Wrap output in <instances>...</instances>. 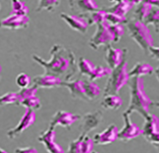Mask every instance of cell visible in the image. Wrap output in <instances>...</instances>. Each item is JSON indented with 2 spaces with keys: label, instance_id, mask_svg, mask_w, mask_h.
<instances>
[{
  "label": "cell",
  "instance_id": "obj_1",
  "mask_svg": "<svg viewBox=\"0 0 159 153\" xmlns=\"http://www.w3.org/2000/svg\"><path fill=\"white\" fill-rule=\"evenodd\" d=\"M50 55V60L37 55H32V59L43 68L44 74L58 77L63 81H71L78 72V62L73 51L56 43L51 49Z\"/></svg>",
  "mask_w": 159,
  "mask_h": 153
},
{
  "label": "cell",
  "instance_id": "obj_2",
  "mask_svg": "<svg viewBox=\"0 0 159 153\" xmlns=\"http://www.w3.org/2000/svg\"><path fill=\"white\" fill-rule=\"evenodd\" d=\"M128 85L129 87V102L125 113L131 114L135 112L144 118L150 113L151 106L155 105V102L145 92L144 81L140 77H132L129 79Z\"/></svg>",
  "mask_w": 159,
  "mask_h": 153
},
{
  "label": "cell",
  "instance_id": "obj_3",
  "mask_svg": "<svg viewBox=\"0 0 159 153\" xmlns=\"http://www.w3.org/2000/svg\"><path fill=\"white\" fill-rule=\"evenodd\" d=\"M125 25L127 27L129 37L148 55L150 48L154 46V39L151 36L149 27L143 22L138 21L134 17L128 20Z\"/></svg>",
  "mask_w": 159,
  "mask_h": 153
},
{
  "label": "cell",
  "instance_id": "obj_4",
  "mask_svg": "<svg viewBox=\"0 0 159 153\" xmlns=\"http://www.w3.org/2000/svg\"><path fill=\"white\" fill-rule=\"evenodd\" d=\"M128 63L125 60L122 63L112 69L111 74L108 76L106 85L103 89V95L107 94H118L120 91L129 81L128 74Z\"/></svg>",
  "mask_w": 159,
  "mask_h": 153
},
{
  "label": "cell",
  "instance_id": "obj_5",
  "mask_svg": "<svg viewBox=\"0 0 159 153\" xmlns=\"http://www.w3.org/2000/svg\"><path fill=\"white\" fill-rule=\"evenodd\" d=\"M38 87L35 86L28 87L17 92V101L16 106H21L26 109L39 110L42 107L40 99L37 96Z\"/></svg>",
  "mask_w": 159,
  "mask_h": 153
},
{
  "label": "cell",
  "instance_id": "obj_6",
  "mask_svg": "<svg viewBox=\"0 0 159 153\" xmlns=\"http://www.w3.org/2000/svg\"><path fill=\"white\" fill-rule=\"evenodd\" d=\"M144 124L141 135L147 142L158 149L159 145V119L157 115L149 113L144 118Z\"/></svg>",
  "mask_w": 159,
  "mask_h": 153
},
{
  "label": "cell",
  "instance_id": "obj_7",
  "mask_svg": "<svg viewBox=\"0 0 159 153\" xmlns=\"http://www.w3.org/2000/svg\"><path fill=\"white\" fill-rule=\"evenodd\" d=\"M97 26L98 28L96 32L89 41L90 47L95 50L98 49L102 46L106 47L114 43V37L109 29V23L106 22H103Z\"/></svg>",
  "mask_w": 159,
  "mask_h": 153
},
{
  "label": "cell",
  "instance_id": "obj_8",
  "mask_svg": "<svg viewBox=\"0 0 159 153\" xmlns=\"http://www.w3.org/2000/svg\"><path fill=\"white\" fill-rule=\"evenodd\" d=\"M35 120H36V113L34 111L31 109H26V112L22 116L20 121L17 125L9 129L6 132V135L9 139L12 140L18 136H20L23 132L34 124Z\"/></svg>",
  "mask_w": 159,
  "mask_h": 153
},
{
  "label": "cell",
  "instance_id": "obj_9",
  "mask_svg": "<svg viewBox=\"0 0 159 153\" xmlns=\"http://www.w3.org/2000/svg\"><path fill=\"white\" fill-rule=\"evenodd\" d=\"M81 119L80 124V131L81 134H87L90 132H93L99 125L102 124L103 120V114L101 111H95V112H90L84 115Z\"/></svg>",
  "mask_w": 159,
  "mask_h": 153
},
{
  "label": "cell",
  "instance_id": "obj_10",
  "mask_svg": "<svg viewBox=\"0 0 159 153\" xmlns=\"http://www.w3.org/2000/svg\"><path fill=\"white\" fill-rule=\"evenodd\" d=\"M123 118L125 121V126L118 131V139L123 142H129L140 136L142 133V129L131 121L130 114L124 113Z\"/></svg>",
  "mask_w": 159,
  "mask_h": 153
},
{
  "label": "cell",
  "instance_id": "obj_11",
  "mask_svg": "<svg viewBox=\"0 0 159 153\" xmlns=\"http://www.w3.org/2000/svg\"><path fill=\"white\" fill-rule=\"evenodd\" d=\"M56 130L49 126L47 130L43 132L38 138V140L44 146L48 153H65V150L55 141Z\"/></svg>",
  "mask_w": 159,
  "mask_h": 153
},
{
  "label": "cell",
  "instance_id": "obj_12",
  "mask_svg": "<svg viewBox=\"0 0 159 153\" xmlns=\"http://www.w3.org/2000/svg\"><path fill=\"white\" fill-rule=\"evenodd\" d=\"M81 116L73 113H70L66 111L59 110L56 112V113L52 116V120L50 122V126L56 128V126L70 129L74 123L79 120Z\"/></svg>",
  "mask_w": 159,
  "mask_h": 153
},
{
  "label": "cell",
  "instance_id": "obj_13",
  "mask_svg": "<svg viewBox=\"0 0 159 153\" xmlns=\"http://www.w3.org/2000/svg\"><path fill=\"white\" fill-rule=\"evenodd\" d=\"M30 23V18L28 16L10 14L8 17L0 19V29L6 30H21L26 29Z\"/></svg>",
  "mask_w": 159,
  "mask_h": 153
},
{
  "label": "cell",
  "instance_id": "obj_14",
  "mask_svg": "<svg viewBox=\"0 0 159 153\" xmlns=\"http://www.w3.org/2000/svg\"><path fill=\"white\" fill-rule=\"evenodd\" d=\"M94 142L87 134H80L77 139L71 141L66 153H90L93 151Z\"/></svg>",
  "mask_w": 159,
  "mask_h": 153
},
{
  "label": "cell",
  "instance_id": "obj_15",
  "mask_svg": "<svg viewBox=\"0 0 159 153\" xmlns=\"http://www.w3.org/2000/svg\"><path fill=\"white\" fill-rule=\"evenodd\" d=\"M106 55H105V62L107 63V67L111 69H114L118 67L125 60L127 55V49H119V48L112 47V45H109L105 47Z\"/></svg>",
  "mask_w": 159,
  "mask_h": 153
},
{
  "label": "cell",
  "instance_id": "obj_16",
  "mask_svg": "<svg viewBox=\"0 0 159 153\" xmlns=\"http://www.w3.org/2000/svg\"><path fill=\"white\" fill-rule=\"evenodd\" d=\"M118 128L116 125L112 124L109 125L105 130L102 132L96 133L92 140L94 142V145H111L113 142L118 139Z\"/></svg>",
  "mask_w": 159,
  "mask_h": 153
},
{
  "label": "cell",
  "instance_id": "obj_17",
  "mask_svg": "<svg viewBox=\"0 0 159 153\" xmlns=\"http://www.w3.org/2000/svg\"><path fill=\"white\" fill-rule=\"evenodd\" d=\"M60 17L70 26L71 30L79 32L81 34H85L88 30L89 24L86 19L81 15H70L67 13L62 12Z\"/></svg>",
  "mask_w": 159,
  "mask_h": 153
},
{
  "label": "cell",
  "instance_id": "obj_18",
  "mask_svg": "<svg viewBox=\"0 0 159 153\" xmlns=\"http://www.w3.org/2000/svg\"><path fill=\"white\" fill-rule=\"evenodd\" d=\"M62 83L63 81L60 78L48 74L37 75L32 79V86L37 87L38 88H55L62 87Z\"/></svg>",
  "mask_w": 159,
  "mask_h": 153
},
{
  "label": "cell",
  "instance_id": "obj_19",
  "mask_svg": "<svg viewBox=\"0 0 159 153\" xmlns=\"http://www.w3.org/2000/svg\"><path fill=\"white\" fill-rule=\"evenodd\" d=\"M69 5L72 11L81 14L92 12L98 10V4L96 0H69Z\"/></svg>",
  "mask_w": 159,
  "mask_h": 153
},
{
  "label": "cell",
  "instance_id": "obj_20",
  "mask_svg": "<svg viewBox=\"0 0 159 153\" xmlns=\"http://www.w3.org/2000/svg\"><path fill=\"white\" fill-rule=\"evenodd\" d=\"M62 87H65L69 89V92L71 97L75 100H79L83 101H88L86 98L84 90V83L83 80L78 78L74 81H63Z\"/></svg>",
  "mask_w": 159,
  "mask_h": 153
},
{
  "label": "cell",
  "instance_id": "obj_21",
  "mask_svg": "<svg viewBox=\"0 0 159 153\" xmlns=\"http://www.w3.org/2000/svg\"><path fill=\"white\" fill-rule=\"evenodd\" d=\"M155 73V68L148 62H138L128 72L129 78L132 77H140L143 78L145 75H150Z\"/></svg>",
  "mask_w": 159,
  "mask_h": 153
},
{
  "label": "cell",
  "instance_id": "obj_22",
  "mask_svg": "<svg viewBox=\"0 0 159 153\" xmlns=\"http://www.w3.org/2000/svg\"><path fill=\"white\" fill-rule=\"evenodd\" d=\"M134 5L127 0H118L115 4L109 8H103L107 12L114 13L122 17H126V14L129 12Z\"/></svg>",
  "mask_w": 159,
  "mask_h": 153
},
{
  "label": "cell",
  "instance_id": "obj_23",
  "mask_svg": "<svg viewBox=\"0 0 159 153\" xmlns=\"http://www.w3.org/2000/svg\"><path fill=\"white\" fill-rule=\"evenodd\" d=\"M84 83V94L88 101L89 100H98V97L102 94V90L99 87L98 84L95 83V81H90L88 79L83 80Z\"/></svg>",
  "mask_w": 159,
  "mask_h": 153
},
{
  "label": "cell",
  "instance_id": "obj_24",
  "mask_svg": "<svg viewBox=\"0 0 159 153\" xmlns=\"http://www.w3.org/2000/svg\"><path fill=\"white\" fill-rule=\"evenodd\" d=\"M123 105V100L118 94H107L103 95L101 106L106 110L116 111Z\"/></svg>",
  "mask_w": 159,
  "mask_h": 153
},
{
  "label": "cell",
  "instance_id": "obj_25",
  "mask_svg": "<svg viewBox=\"0 0 159 153\" xmlns=\"http://www.w3.org/2000/svg\"><path fill=\"white\" fill-rule=\"evenodd\" d=\"M105 15L106 11L104 9H98L92 12L81 14L82 17L85 18L89 25H98L103 22H105Z\"/></svg>",
  "mask_w": 159,
  "mask_h": 153
},
{
  "label": "cell",
  "instance_id": "obj_26",
  "mask_svg": "<svg viewBox=\"0 0 159 153\" xmlns=\"http://www.w3.org/2000/svg\"><path fill=\"white\" fill-rule=\"evenodd\" d=\"M78 70L82 76H86L89 80L92 74L94 72L96 65L92 63L90 60L86 59L84 57H80L78 62Z\"/></svg>",
  "mask_w": 159,
  "mask_h": 153
},
{
  "label": "cell",
  "instance_id": "obj_27",
  "mask_svg": "<svg viewBox=\"0 0 159 153\" xmlns=\"http://www.w3.org/2000/svg\"><path fill=\"white\" fill-rule=\"evenodd\" d=\"M153 7L154 6H152L144 1L142 2L141 4H138V7L134 12V18L138 20V21L143 22V20L149 15V13L151 12V11Z\"/></svg>",
  "mask_w": 159,
  "mask_h": 153
},
{
  "label": "cell",
  "instance_id": "obj_28",
  "mask_svg": "<svg viewBox=\"0 0 159 153\" xmlns=\"http://www.w3.org/2000/svg\"><path fill=\"white\" fill-rule=\"evenodd\" d=\"M61 3V0H39L38 6L36 8L37 12H41L43 11H54Z\"/></svg>",
  "mask_w": 159,
  "mask_h": 153
},
{
  "label": "cell",
  "instance_id": "obj_29",
  "mask_svg": "<svg viewBox=\"0 0 159 153\" xmlns=\"http://www.w3.org/2000/svg\"><path fill=\"white\" fill-rule=\"evenodd\" d=\"M11 14L15 15H22V16H28L29 8L21 0H11Z\"/></svg>",
  "mask_w": 159,
  "mask_h": 153
},
{
  "label": "cell",
  "instance_id": "obj_30",
  "mask_svg": "<svg viewBox=\"0 0 159 153\" xmlns=\"http://www.w3.org/2000/svg\"><path fill=\"white\" fill-rule=\"evenodd\" d=\"M143 23L148 27L150 25H153L155 27L156 32L158 33V23H159V10L158 7H153L149 15L145 17Z\"/></svg>",
  "mask_w": 159,
  "mask_h": 153
},
{
  "label": "cell",
  "instance_id": "obj_31",
  "mask_svg": "<svg viewBox=\"0 0 159 153\" xmlns=\"http://www.w3.org/2000/svg\"><path fill=\"white\" fill-rule=\"evenodd\" d=\"M111 68L107 67V66H101V65H97L95 67L94 72L92 74V75L90 77V81H95L98 79H101V78H104V77H108L111 73Z\"/></svg>",
  "mask_w": 159,
  "mask_h": 153
},
{
  "label": "cell",
  "instance_id": "obj_32",
  "mask_svg": "<svg viewBox=\"0 0 159 153\" xmlns=\"http://www.w3.org/2000/svg\"><path fill=\"white\" fill-rule=\"evenodd\" d=\"M128 21V19L126 17H122L119 15H116L114 13L107 12L106 11V15H105V22L108 23L109 24H125Z\"/></svg>",
  "mask_w": 159,
  "mask_h": 153
},
{
  "label": "cell",
  "instance_id": "obj_33",
  "mask_svg": "<svg viewBox=\"0 0 159 153\" xmlns=\"http://www.w3.org/2000/svg\"><path fill=\"white\" fill-rule=\"evenodd\" d=\"M109 29L114 37V43H118L125 35V26L123 24H109Z\"/></svg>",
  "mask_w": 159,
  "mask_h": 153
},
{
  "label": "cell",
  "instance_id": "obj_34",
  "mask_svg": "<svg viewBox=\"0 0 159 153\" xmlns=\"http://www.w3.org/2000/svg\"><path fill=\"white\" fill-rule=\"evenodd\" d=\"M17 101V92H8L0 96V106L15 105Z\"/></svg>",
  "mask_w": 159,
  "mask_h": 153
},
{
  "label": "cell",
  "instance_id": "obj_35",
  "mask_svg": "<svg viewBox=\"0 0 159 153\" xmlns=\"http://www.w3.org/2000/svg\"><path fill=\"white\" fill-rule=\"evenodd\" d=\"M30 82H31V79L25 73L18 74L17 78H16V84L21 89H24V88H26V87H30Z\"/></svg>",
  "mask_w": 159,
  "mask_h": 153
},
{
  "label": "cell",
  "instance_id": "obj_36",
  "mask_svg": "<svg viewBox=\"0 0 159 153\" xmlns=\"http://www.w3.org/2000/svg\"><path fill=\"white\" fill-rule=\"evenodd\" d=\"M14 153H39L38 150L32 146H27V147H18L15 150Z\"/></svg>",
  "mask_w": 159,
  "mask_h": 153
},
{
  "label": "cell",
  "instance_id": "obj_37",
  "mask_svg": "<svg viewBox=\"0 0 159 153\" xmlns=\"http://www.w3.org/2000/svg\"><path fill=\"white\" fill-rule=\"evenodd\" d=\"M148 55L151 56L153 59L157 60L158 61V55H159V48L157 47V46H152L151 48H150V49L148 51Z\"/></svg>",
  "mask_w": 159,
  "mask_h": 153
},
{
  "label": "cell",
  "instance_id": "obj_38",
  "mask_svg": "<svg viewBox=\"0 0 159 153\" xmlns=\"http://www.w3.org/2000/svg\"><path fill=\"white\" fill-rule=\"evenodd\" d=\"M143 1L150 4L152 6H154V7H158L159 0H143Z\"/></svg>",
  "mask_w": 159,
  "mask_h": 153
},
{
  "label": "cell",
  "instance_id": "obj_39",
  "mask_svg": "<svg viewBox=\"0 0 159 153\" xmlns=\"http://www.w3.org/2000/svg\"><path fill=\"white\" fill-rule=\"evenodd\" d=\"M127 1H129V3H131L134 6L135 5H138V4H141L142 2H143V0H127Z\"/></svg>",
  "mask_w": 159,
  "mask_h": 153
},
{
  "label": "cell",
  "instance_id": "obj_40",
  "mask_svg": "<svg viewBox=\"0 0 159 153\" xmlns=\"http://www.w3.org/2000/svg\"><path fill=\"white\" fill-rule=\"evenodd\" d=\"M0 153H9L7 151H5L4 149H3V148H1L0 147Z\"/></svg>",
  "mask_w": 159,
  "mask_h": 153
},
{
  "label": "cell",
  "instance_id": "obj_41",
  "mask_svg": "<svg viewBox=\"0 0 159 153\" xmlns=\"http://www.w3.org/2000/svg\"><path fill=\"white\" fill-rule=\"evenodd\" d=\"M109 1H110V2H112V3H114V4H115L116 1H118V0H109Z\"/></svg>",
  "mask_w": 159,
  "mask_h": 153
},
{
  "label": "cell",
  "instance_id": "obj_42",
  "mask_svg": "<svg viewBox=\"0 0 159 153\" xmlns=\"http://www.w3.org/2000/svg\"><path fill=\"white\" fill-rule=\"evenodd\" d=\"M90 153H99V152H98V151H91Z\"/></svg>",
  "mask_w": 159,
  "mask_h": 153
},
{
  "label": "cell",
  "instance_id": "obj_43",
  "mask_svg": "<svg viewBox=\"0 0 159 153\" xmlns=\"http://www.w3.org/2000/svg\"><path fill=\"white\" fill-rule=\"evenodd\" d=\"M0 77H1V65H0Z\"/></svg>",
  "mask_w": 159,
  "mask_h": 153
},
{
  "label": "cell",
  "instance_id": "obj_44",
  "mask_svg": "<svg viewBox=\"0 0 159 153\" xmlns=\"http://www.w3.org/2000/svg\"><path fill=\"white\" fill-rule=\"evenodd\" d=\"M0 10H1V4H0Z\"/></svg>",
  "mask_w": 159,
  "mask_h": 153
}]
</instances>
